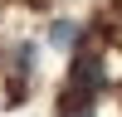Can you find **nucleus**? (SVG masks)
I'll return each instance as SVG.
<instances>
[{
	"mask_svg": "<svg viewBox=\"0 0 122 117\" xmlns=\"http://www.w3.org/2000/svg\"><path fill=\"white\" fill-rule=\"evenodd\" d=\"M29 68H34V44H20L15 54H10V78H20V88H25Z\"/></svg>",
	"mask_w": 122,
	"mask_h": 117,
	"instance_id": "2",
	"label": "nucleus"
},
{
	"mask_svg": "<svg viewBox=\"0 0 122 117\" xmlns=\"http://www.w3.org/2000/svg\"><path fill=\"white\" fill-rule=\"evenodd\" d=\"M103 83H107V73H103V58H73V68H68V98H98L103 93Z\"/></svg>",
	"mask_w": 122,
	"mask_h": 117,
	"instance_id": "1",
	"label": "nucleus"
},
{
	"mask_svg": "<svg viewBox=\"0 0 122 117\" xmlns=\"http://www.w3.org/2000/svg\"><path fill=\"white\" fill-rule=\"evenodd\" d=\"M49 44L54 49H73L78 44V24L73 20H54V24H49Z\"/></svg>",
	"mask_w": 122,
	"mask_h": 117,
	"instance_id": "3",
	"label": "nucleus"
},
{
	"mask_svg": "<svg viewBox=\"0 0 122 117\" xmlns=\"http://www.w3.org/2000/svg\"><path fill=\"white\" fill-rule=\"evenodd\" d=\"M59 117H98V107H93V98H68Z\"/></svg>",
	"mask_w": 122,
	"mask_h": 117,
	"instance_id": "4",
	"label": "nucleus"
}]
</instances>
